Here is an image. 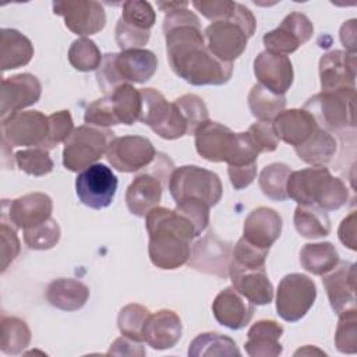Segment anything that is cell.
Returning a JSON list of instances; mask_svg holds the SVG:
<instances>
[{
    "mask_svg": "<svg viewBox=\"0 0 357 357\" xmlns=\"http://www.w3.org/2000/svg\"><path fill=\"white\" fill-rule=\"evenodd\" d=\"M163 33L169 64L185 82L195 86L223 85L231 78L233 63H225L209 52L201 22L187 6L165 14Z\"/></svg>",
    "mask_w": 357,
    "mask_h": 357,
    "instance_id": "cell-1",
    "label": "cell"
},
{
    "mask_svg": "<svg viewBox=\"0 0 357 357\" xmlns=\"http://www.w3.org/2000/svg\"><path fill=\"white\" fill-rule=\"evenodd\" d=\"M148 231V254L151 262L165 271L177 269L190 259L194 225L178 211L155 206L145 216Z\"/></svg>",
    "mask_w": 357,
    "mask_h": 357,
    "instance_id": "cell-2",
    "label": "cell"
},
{
    "mask_svg": "<svg viewBox=\"0 0 357 357\" xmlns=\"http://www.w3.org/2000/svg\"><path fill=\"white\" fill-rule=\"evenodd\" d=\"M194 135L195 149L205 160L226 162L229 166L257 163L259 152L248 132H234L218 121L206 120Z\"/></svg>",
    "mask_w": 357,
    "mask_h": 357,
    "instance_id": "cell-3",
    "label": "cell"
},
{
    "mask_svg": "<svg viewBox=\"0 0 357 357\" xmlns=\"http://www.w3.org/2000/svg\"><path fill=\"white\" fill-rule=\"evenodd\" d=\"M287 198L298 205H317L336 211L349 199V188L342 178L333 177L325 166H311L291 172L286 185Z\"/></svg>",
    "mask_w": 357,
    "mask_h": 357,
    "instance_id": "cell-4",
    "label": "cell"
},
{
    "mask_svg": "<svg viewBox=\"0 0 357 357\" xmlns=\"http://www.w3.org/2000/svg\"><path fill=\"white\" fill-rule=\"evenodd\" d=\"M257 21L252 13L237 3L231 15L226 20L209 24L204 31V38L209 52L225 63H233L247 47L248 38L255 32Z\"/></svg>",
    "mask_w": 357,
    "mask_h": 357,
    "instance_id": "cell-5",
    "label": "cell"
},
{
    "mask_svg": "<svg viewBox=\"0 0 357 357\" xmlns=\"http://www.w3.org/2000/svg\"><path fill=\"white\" fill-rule=\"evenodd\" d=\"M173 170L172 159L163 153H156L153 162L142 169L127 187L126 204L128 211L135 216L145 218L151 209L158 206Z\"/></svg>",
    "mask_w": 357,
    "mask_h": 357,
    "instance_id": "cell-6",
    "label": "cell"
},
{
    "mask_svg": "<svg viewBox=\"0 0 357 357\" xmlns=\"http://www.w3.org/2000/svg\"><path fill=\"white\" fill-rule=\"evenodd\" d=\"M356 88H343L335 91H321L311 96L304 107L312 114L317 124L332 132H344L356 128L354 119Z\"/></svg>",
    "mask_w": 357,
    "mask_h": 357,
    "instance_id": "cell-7",
    "label": "cell"
},
{
    "mask_svg": "<svg viewBox=\"0 0 357 357\" xmlns=\"http://www.w3.org/2000/svg\"><path fill=\"white\" fill-rule=\"evenodd\" d=\"M167 188L174 202L198 201L209 208L215 206L223 194L219 176L195 165L176 167L170 174Z\"/></svg>",
    "mask_w": 357,
    "mask_h": 357,
    "instance_id": "cell-8",
    "label": "cell"
},
{
    "mask_svg": "<svg viewBox=\"0 0 357 357\" xmlns=\"http://www.w3.org/2000/svg\"><path fill=\"white\" fill-rule=\"evenodd\" d=\"M114 132L109 128L84 124L71 132L64 142L63 166L70 172H81L96 163L109 148Z\"/></svg>",
    "mask_w": 357,
    "mask_h": 357,
    "instance_id": "cell-9",
    "label": "cell"
},
{
    "mask_svg": "<svg viewBox=\"0 0 357 357\" xmlns=\"http://www.w3.org/2000/svg\"><path fill=\"white\" fill-rule=\"evenodd\" d=\"M139 91L142 96L141 123L146 124L163 139H177L187 135L188 128L185 119L174 100L167 102L163 93L155 88H144Z\"/></svg>",
    "mask_w": 357,
    "mask_h": 357,
    "instance_id": "cell-10",
    "label": "cell"
},
{
    "mask_svg": "<svg viewBox=\"0 0 357 357\" xmlns=\"http://www.w3.org/2000/svg\"><path fill=\"white\" fill-rule=\"evenodd\" d=\"M315 298L317 286L312 279L303 273H289L278 284V315L286 322H297L310 311Z\"/></svg>",
    "mask_w": 357,
    "mask_h": 357,
    "instance_id": "cell-11",
    "label": "cell"
},
{
    "mask_svg": "<svg viewBox=\"0 0 357 357\" xmlns=\"http://www.w3.org/2000/svg\"><path fill=\"white\" fill-rule=\"evenodd\" d=\"M49 137V116L39 110L17 112L1 119V141L10 148H43Z\"/></svg>",
    "mask_w": 357,
    "mask_h": 357,
    "instance_id": "cell-12",
    "label": "cell"
},
{
    "mask_svg": "<svg viewBox=\"0 0 357 357\" xmlns=\"http://www.w3.org/2000/svg\"><path fill=\"white\" fill-rule=\"evenodd\" d=\"M117 177L103 163H93L81 170L75 178L78 199L88 208H107L116 195Z\"/></svg>",
    "mask_w": 357,
    "mask_h": 357,
    "instance_id": "cell-13",
    "label": "cell"
},
{
    "mask_svg": "<svg viewBox=\"0 0 357 357\" xmlns=\"http://www.w3.org/2000/svg\"><path fill=\"white\" fill-rule=\"evenodd\" d=\"M156 151L152 142L141 135H123L114 137L106 151L107 162L116 170L121 173L141 172L148 167L155 156Z\"/></svg>",
    "mask_w": 357,
    "mask_h": 357,
    "instance_id": "cell-14",
    "label": "cell"
},
{
    "mask_svg": "<svg viewBox=\"0 0 357 357\" xmlns=\"http://www.w3.org/2000/svg\"><path fill=\"white\" fill-rule=\"evenodd\" d=\"M53 202L45 192H29L15 199H3L1 220L15 229H31L52 218Z\"/></svg>",
    "mask_w": 357,
    "mask_h": 357,
    "instance_id": "cell-15",
    "label": "cell"
},
{
    "mask_svg": "<svg viewBox=\"0 0 357 357\" xmlns=\"http://www.w3.org/2000/svg\"><path fill=\"white\" fill-rule=\"evenodd\" d=\"M53 13L61 15L66 26L82 38L102 31L106 25L105 8L95 0L53 1Z\"/></svg>",
    "mask_w": 357,
    "mask_h": 357,
    "instance_id": "cell-16",
    "label": "cell"
},
{
    "mask_svg": "<svg viewBox=\"0 0 357 357\" xmlns=\"http://www.w3.org/2000/svg\"><path fill=\"white\" fill-rule=\"evenodd\" d=\"M230 261L231 244L220 240L213 231H208L191 245L187 264L198 272L226 278L229 276Z\"/></svg>",
    "mask_w": 357,
    "mask_h": 357,
    "instance_id": "cell-17",
    "label": "cell"
},
{
    "mask_svg": "<svg viewBox=\"0 0 357 357\" xmlns=\"http://www.w3.org/2000/svg\"><path fill=\"white\" fill-rule=\"evenodd\" d=\"M314 33V25L310 18L298 11L284 17L278 28L264 35L265 49L278 54H290L301 45L308 42Z\"/></svg>",
    "mask_w": 357,
    "mask_h": 357,
    "instance_id": "cell-18",
    "label": "cell"
},
{
    "mask_svg": "<svg viewBox=\"0 0 357 357\" xmlns=\"http://www.w3.org/2000/svg\"><path fill=\"white\" fill-rule=\"evenodd\" d=\"M42 95V85L39 79L22 73L7 77L1 81L0 89V116L1 119L21 112L22 109L36 103Z\"/></svg>",
    "mask_w": 357,
    "mask_h": 357,
    "instance_id": "cell-19",
    "label": "cell"
},
{
    "mask_svg": "<svg viewBox=\"0 0 357 357\" xmlns=\"http://www.w3.org/2000/svg\"><path fill=\"white\" fill-rule=\"evenodd\" d=\"M110 56L119 85L144 84L158 70V57L148 49H128L120 53H110Z\"/></svg>",
    "mask_w": 357,
    "mask_h": 357,
    "instance_id": "cell-20",
    "label": "cell"
},
{
    "mask_svg": "<svg viewBox=\"0 0 357 357\" xmlns=\"http://www.w3.org/2000/svg\"><path fill=\"white\" fill-rule=\"evenodd\" d=\"M254 74L262 86L273 93L284 95L294 78L293 64L284 54L272 53L268 50L261 52L254 60Z\"/></svg>",
    "mask_w": 357,
    "mask_h": 357,
    "instance_id": "cell-21",
    "label": "cell"
},
{
    "mask_svg": "<svg viewBox=\"0 0 357 357\" xmlns=\"http://www.w3.org/2000/svg\"><path fill=\"white\" fill-rule=\"evenodd\" d=\"M356 53L331 50L319 59L322 91L356 88Z\"/></svg>",
    "mask_w": 357,
    "mask_h": 357,
    "instance_id": "cell-22",
    "label": "cell"
},
{
    "mask_svg": "<svg viewBox=\"0 0 357 357\" xmlns=\"http://www.w3.org/2000/svg\"><path fill=\"white\" fill-rule=\"evenodd\" d=\"M332 310L340 312L356 307V264L340 262L322 276Z\"/></svg>",
    "mask_w": 357,
    "mask_h": 357,
    "instance_id": "cell-23",
    "label": "cell"
},
{
    "mask_svg": "<svg viewBox=\"0 0 357 357\" xmlns=\"http://www.w3.org/2000/svg\"><path fill=\"white\" fill-rule=\"evenodd\" d=\"M229 276L233 287L254 305H266L273 300V286L264 268H244L230 261Z\"/></svg>",
    "mask_w": 357,
    "mask_h": 357,
    "instance_id": "cell-24",
    "label": "cell"
},
{
    "mask_svg": "<svg viewBox=\"0 0 357 357\" xmlns=\"http://www.w3.org/2000/svg\"><path fill=\"white\" fill-rule=\"evenodd\" d=\"M212 312L220 325L238 331L250 324L254 315V304L231 286L218 293L212 303Z\"/></svg>",
    "mask_w": 357,
    "mask_h": 357,
    "instance_id": "cell-25",
    "label": "cell"
},
{
    "mask_svg": "<svg viewBox=\"0 0 357 357\" xmlns=\"http://www.w3.org/2000/svg\"><path fill=\"white\" fill-rule=\"evenodd\" d=\"M280 215L268 206H258L248 213L243 226V238L255 247L269 250L282 233Z\"/></svg>",
    "mask_w": 357,
    "mask_h": 357,
    "instance_id": "cell-26",
    "label": "cell"
},
{
    "mask_svg": "<svg viewBox=\"0 0 357 357\" xmlns=\"http://www.w3.org/2000/svg\"><path fill=\"white\" fill-rule=\"evenodd\" d=\"M181 319L172 310H159L151 314L145 322L144 342L155 350H167L177 344L181 337Z\"/></svg>",
    "mask_w": 357,
    "mask_h": 357,
    "instance_id": "cell-27",
    "label": "cell"
},
{
    "mask_svg": "<svg viewBox=\"0 0 357 357\" xmlns=\"http://www.w3.org/2000/svg\"><path fill=\"white\" fill-rule=\"evenodd\" d=\"M272 126L279 141L293 146L303 144L318 127L312 114L305 109L283 110L273 119Z\"/></svg>",
    "mask_w": 357,
    "mask_h": 357,
    "instance_id": "cell-28",
    "label": "cell"
},
{
    "mask_svg": "<svg viewBox=\"0 0 357 357\" xmlns=\"http://www.w3.org/2000/svg\"><path fill=\"white\" fill-rule=\"evenodd\" d=\"M283 335V326L273 319L257 321L247 333V342L244 344L245 351L251 357H276L280 356L283 347L280 337Z\"/></svg>",
    "mask_w": 357,
    "mask_h": 357,
    "instance_id": "cell-29",
    "label": "cell"
},
{
    "mask_svg": "<svg viewBox=\"0 0 357 357\" xmlns=\"http://www.w3.org/2000/svg\"><path fill=\"white\" fill-rule=\"evenodd\" d=\"M46 298L50 305L61 311H77L88 301L89 287L77 279H56L47 284Z\"/></svg>",
    "mask_w": 357,
    "mask_h": 357,
    "instance_id": "cell-30",
    "label": "cell"
},
{
    "mask_svg": "<svg viewBox=\"0 0 357 357\" xmlns=\"http://www.w3.org/2000/svg\"><path fill=\"white\" fill-rule=\"evenodd\" d=\"M0 36V67L3 71L26 66L31 61L33 45L25 35L13 28H3Z\"/></svg>",
    "mask_w": 357,
    "mask_h": 357,
    "instance_id": "cell-31",
    "label": "cell"
},
{
    "mask_svg": "<svg viewBox=\"0 0 357 357\" xmlns=\"http://www.w3.org/2000/svg\"><path fill=\"white\" fill-rule=\"evenodd\" d=\"M297 156L311 166H325L332 160L337 151L336 138L319 126L300 145L294 146Z\"/></svg>",
    "mask_w": 357,
    "mask_h": 357,
    "instance_id": "cell-32",
    "label": "cell"
},
{
    "mask_svg": "<svg viewBox=\"0 0 357 357\" xmlns=\"http://www.w3.org/2000/svg\"><path fill=\"white\" fill-rule=\"evenodd\" d=\"M301 266L317 276H324L339 264V254L329 241L308 243L300 251Z\"/></svg>",
    "mask_w": 357,
    "mask_h": 357,
    "instance_id": "cell-33",
    "label": "cell"
},
{
    "mask_svg": "<svg viewBox=\"0 0 357 357\" xmlns=\"http://www.w3.org/2000/svg\"><path fill=\"white\" fill-rule=\"evenodd\" d=\"M293 222L298 234L305 238H321L331 233V219L317 205H297Z\"/></svg>",
    "mask_w": 357,
    "mask_h": 357,
    "instance_id": "cell-34",
    "label": "cell"
},
{
    "mask_svg": "<svg viewBox=\"0 0 357 357\" xmlns=\"http://www.w3.org/2000/svg\"><path fill=\"white\" fill-rule=\"evenodd\" d=\"M109 96L120 124L131 126L135 121H139L142 110V96L139 89L131 84H121Z\"/></svg>",
    "mask_w": 357,
    "mask_h": 357,
    "instance_id": "cell-35",
    "label": "cell"
},
{
    "mask_svg": "<svg viewBox=\"0 0 357 357\" xmlns=\"http://www.w3.org/2000/svg\"><path fill=\"white\" fill-rule=\"evenodd\" d=\"M240 354L241 353L231 337L216 333V332L199 333L192 339L188 347V356L191 357H202V356L233 357Z\"/></svg>",
    "mask_w": 357,
    "mask_h": 357,
    "instance_id": "cell-36",
    "label": "cell"
},
{
    "mask_svg": "<svg viewBox=\"0 0 357 357\" xmlns=\"http://www.w3.org/2000/svg\"><path fill=\"white\" fill-rule=\"evenodd\" d=\"M286 98L284 95H278L255 84L248 93V107L254 117L259 121H272L280 112L284 110Z\"/></svg>",
    "mask_w": 357,
    "mask_h": 357,
    "instance_id": "cell-37",
    "label": "cell"
},
{
    "mask_svg": "<svg viewBox=\"0 0 357 357\" xmlns=\"http://www.w3.org/2000/svg\"><path fill=\"white\" fill-rule=\"evenodd\" d=\"M31 342V331L25 321L17 317H1L0 349L7 356L22 353Z\"/></svg>",
    "mask_w": 357,
    "mask_h": 357,
    "instance_id": "cell-38",
    "label": "cell"
},
{
    "mask_svg": "<svg viewBox=\"0 0 357 357\" xmlns=\"http://www.w3.org/2000/svg\"><path fill=\"white\" fill-rule=\"evenodd\" d=\"M291 173L290 166L286 163L275 162L265 166L259 173V188L265 197L272 201H286L287 192V178Z\"/></svg>",
    "mask_w": 357,
    "mask_h": 357,
    "instance_id": "cell-39",
    "label": "cell"
},
{
    "mask_svg": "<svg viewBox=\"0 0 357 357\" xmlns=\"http://www.w3.org/2000/svg\"><path fill=\"white\" fill-rule=\"evenodd\" d=\"M103 56L99 47L92 39L79 38L75 39L68 49V61L78 71H93L98 70Z\"/></svg>",
    "mask_w": 357,
    "mask_h": 357,
    "instance_id": "cell-40",
    "label": "cell"
},
{
    "mask_svg": "<svg viewBox=\"0 0 357 357\" xmlns=\"http://www.w3.org/2000/svg\"><path fill=\"white\" fill-rule=\"evenodd\" d=\"M149 315L151 311L146 307L135 303L127 304L120 310L117 317V326L120 333L134 340L144 342L142 331Z\"/></svg>",
    "mask_w": 357,
    "mask_h": 357,
    "instance_id": "cell-41",
    "label": "cell"
},
{
    "mask_svg": "<svg viewBox=\"0 0 357 357\" xmlns=\"http://www.w3.org/2000/svg\"><path fill=\"white\" fill-rule=\"evenodd\" d=\"M14 159L20 170L35 177L49 174L54 167L49 151L43 148H28L18 151L14 155Z\"/></svg>",
    "mask_w": 357,
    "mask_h": 357,
    "instance_id": "cell-42",
    "label": "cell"
},
{
    "mask_svg": "<svg viewBox=\"0 0 357 357\" xmlns=\"http://www.w3.org/2000/svg\"><path fill=\"white\" fill-rule=\"evenodd\" d=\"M357 310L349 308L339 314L335 333V344L340 353L354 354L357 351Z\"/></svg>",
    "mask_w": 357,
    "mask_h": 357,
    "instance_id": "cell-43",
    "label": "cell"
},
{
    "mask_svg": "<svg viewBox=\"0 0 357 357\" xmlns=\"http://www.w3.org/2000/svg\"><path fill=\"white\" fill-rule=\"evenodd\" d=\"M60 240V226L54 219L24 230V241L31 250H49L53 248Z\"/></svg>",
    "mask_w": 357,
    "mask_h": 357,
    "instance_id": "cell-44",
    "label": "cell"
},
{
    "mask_svg": "<svg viewBox=\"0 0 357 357\" xmlns=\"http://www.w3.org/2000/svg\"><path fill=\"white\" fill-rule=\"evenodd\" d=\"M126 24L142 29L151 31L156 22V14L151 3L144 0H127L123 3V13L120 17Z\"/></svg>",
    "mask_w": 357,
    "mask_h": 357,
    "instance_id": "cell-45",
    "label": "cell"
},
{
    "mask_svg": "<svg viewBox=\"0 0 357 357\" xmlns=\"http://www.w3.org/2000/svg\"><path fill=\"white\" fill-rule=\"evenodd\" d=\"M174 103L177 105V107L180 109L181 114L185 119L187 128H188L187 135L194 134L202 123L209 120L206 105L204 103V100L199 96H197L194 93H185V95L177 98L174 100Z\"/></svg>",
    "mask_w": 357,
    "mask_h": 357,
    "instance_id": "cell-46",
    "label": "cell"
},
{
    "mask_svg": "<svg viewBox=\"0 0 357 357\" xmlns=\"http://www.w3.org/2000/svg\"><path fill=\"white\" fill-rule=\"evenodd\" d=\"M84 121L89 126H96L103 128H109L110 126L120 124L116 117L110 96L105 95L103 98H99L92 103H89L84 113Z\"/></svg>",
    "mask_w": 357,
    "mask_h": 357,
    "instance_id": "cell-47",
    "label": "cell"
},
{
    "mask_svg": "<svg viewBox=\"0 0 357 357\" xmlns=\"http://www.w3.org/2000/svg\"><path fill=\"white\" fill-rule=\"evenodd\" d=\"M74 131V121L71 113L68 110L54 112L49 116V137L45 144V149L49 151L57 146L60 142H66V139Z\"/></svg>",
    "mask_w": 357,
    "mask_h": 357,
    "instance_id": "cell-48",
    "label": "cell"
},
{
    "mask_svg": "<svg viewBox=\"0 0 357 357\" xmlns=\"http://www.w3.org/2000/svg\"><path fill=\"white\" fill-rule=\"evenodd\" d=\"M269 250L255 247L243 237L231 251V262L244 268H264Z\"/></svg>",
    "mask_w": 357,
    "mask_h": 357,
    "instance_id": "cell-49",
    "label": "cell"
},
{
    "mask_svg": "<svg viewBox=\"0 0 357 357\" xmlns=\"http://www.w3.org/2000/svg\"><path fill=\"white\" fill-rule=\"evenodd\" d=\"M0 245H1V273L14 262L21 250V243L17 236V229L1 220L0 226Z\"/></svg>",
    "mask_w": 357,
    "mask_h": 357,
    "instance_id": "cell-50",
    "label": "cell"
},
{
    "mask_svg": "<svg viewBox=\"0 0 357 357\" xmlns=\"http://www.w3.org/2000/svg\"><path fill=\"white\" fill-rule=\"evenodd\" d=\"M116 42L121 50L128 49H142L144 45L148 43L151 38V31H142L134 28L119 18L116 24Z\"/></svg>",
    "mask_w": 357,
    "mask_h": 357,
    "instance_id": "cell-51",
    "label": "cell"
},
{
    "mask_svg": "<svg viewBox=\"0 0 357 357\" xmlns=\"http://www.w3.org/2000/svg\"><path fill=\"white\" fill-rule=\"evenodd\" d=\"M247 132L259 153L273 152L279 145V138L276 137L271 121H257L250 126Z\"/></svg>",
    "mask_w": 357,
    "mask_h": 357,
    "instance_id": "cell-52",
    "label": "cell"
},
{
    "mask_svg": "<svg viewBox=\"0 0 357 357\" xmlns=\"http://www.w3.org/2000/svg\"><path fill=\"white\" fill-rule=\"evenodd\" d=\"M176 211H178L181 215H184L195 227L197 236H201V233L206 229L209 223V206L198 202V201H180L176 202Z\"/></svg>",
    "mask_w": 357,
    "mask_h": 357,
    "instance_id": "cell-53",
    "label": "cell"
},
{
    "mask_svg": "<svg viewBox=\"0 0 357 357\" xmlns=\"http://www.w3.org/2000/svg\"><path fill=\"white\" fill-rule=\"evenodd\" d=\"M192 7L212 22L226 20L236 8V1L229 0H194Z\"/></svg>",
    "mask_w": 357,
    "mask_h": 357,
    "instance_id": "cell-54",
    "label": "cell"
},
{
    "mask_svg": "<svg viewBox=\"0 0 357 357\" xmlns=\"http://www.w3.org/2000/svg\"><path fill=\"white\" fill-rule=\"evenodd\" d=\"M145 354H146V350H145L142 342L134 340L124 335L117 337L107 351V356H138V357H142Z\"/></svg>",
    "mask_w": 357,
    "mask_h": 357,
    "instance_id": "cell-55",
    "label": "cell"
},
{
    "mask_svg": "<svg viewBox=\"0 0 357 357\" xmlns=\"http://www.w3.org/2000/svg\"><path fill=\"white\" fill-rule=\"evenodd\" d=\"M227 173L234 190H243L254 181L257 174V163L243 165V166H229Z\"/></svg>",
    "mask_w": 357,
    "mask_h": 357,
    "instance_id": "cell-56",
    "label": "cell"
},
{
    "mask_svg": "<svg viewBox=\"0 0 357 357\" xmlns=\"http://www.w3.org/2000/svg\"><path fill=\"white\" fill-rule=\"evenodd\" d=\"M339 240L342 241L343 245L347 248L356 251V212H351L349 216H346L340 226H339Z\"/></svg>",
    "mask_w": 357,
    "mask_h": 357,
    "instance_id": "cell-57",
    "label": "cell"
},
{
    "mask_svg": "<svg viewBox=\"0 0 357 357\" xmlns=\"http://www.w3.org/2000/svg\"><path fill=\"white\" fill-rule=\"evenodd\" d=\"M356 32H357L356 20H350L342 25L340 40H342L343 46L346 47V52L356 53Z\"/></svg>",
    "mask_w": 357,
    "mask_h": 357,
    "instance_id": "cell-58",
    "label": "cell"
},
{
    "mask_svg": "<svg viewBox=\"0 0 357 357\" xmlns=\"http://www.w3.org/2000/svg\"><path fill=\"white\" fill-rule=\"evenodd\" d=\"M188 4H190L188 1H158L156 3V6L165 13H167L170 10H174V8H178V7H183V6H188Z\"/></svg>",
    "mask_w": 357,
    "mask_h": 357,
    "instance_id": "cell-59",
    "label": "cell"
}]
</instances>
